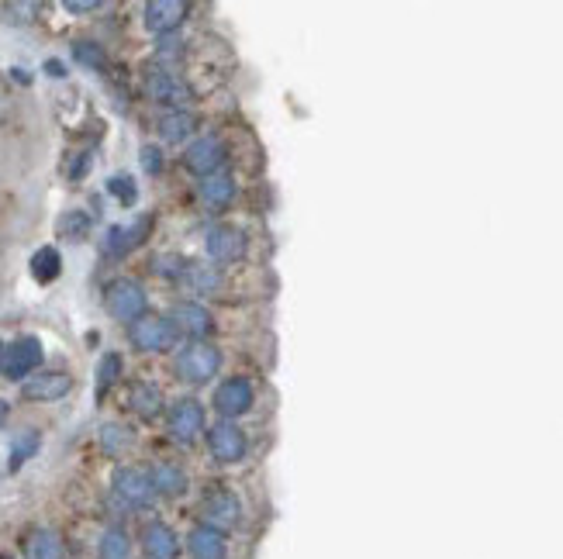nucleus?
Masks as SVG:
<instances>
[{
  "instance_id": "nucleus-1",
  "label": "nucleus",
  "mask_w": 563,
  "mask_h": 559,
  "mask_svg": "<svg viewBox=\"0 0 563 559\" xmlns=\"http://www.w3.org/2000/svg\"><path fill=\"white\" fill-rule=\"evenodd\" d=\"M218 366H222V352L208 346V342H194L177 356V373L190 384H208L218 373Z\"/></svg>"
},
{
  "instance_id": "nucleus-2",
  "label": "nucleus",
  "mask_w": 563,
  "mask_h": 559,
  "mask_svg": "<svg viewBox=\"0 0 563 559\" xmlns=\"http://www.w3.org/2000/svg\"><path fill=\"white\" fill-rule=\"evenodd\" d=\"M128 339H132V346L142 352H163L177 342V325L159 318V315H142L139 321H132Z\"/></svg>"
},
{
  "instance_id": "nucleus-3",
  "label": "nucleus",
  "mask_w": 563,
  "mask_h": 559,
  "mask_svg": "<svg viewBox=\"0 0 563 559\" xmlns=\"http://www.w3.org/2000/svg\"><path fill=\"white\" fill-rule=\"evenodd\" d=\"M104 304H108V315L118 321H139L146 315V290L135 280H114L104 294Z\"/></svg>"
},
{
  "instance_id": "nucleus-4",
  "label": "nucleus",
  "mask_w": 563,
  "mask_h": 559,
  "mask_svg": "<svg viewBox=\"0 0 563 559\" xmlns=\"http://www.w3.org/2000/svg\"><path fill=\"white\" fill-rule=\"evenodd\" d=\"M111 484H114V494H118L128 508H149L152 497H156L152 477L146 470H139V466H121V470L114 473Z\"/></svg>"
},
{
  "instance_id": "nucleus-5",
  "label": "nucleus",
  "mask_w": 563,
  "mask_h": 559,
  "mask_svg": "<svg viewBox=\"0 0 563 559\" xmlns=\"http://www.w3.org/2000/svg\"><path fill=\"white\" fill-rule=\"evenodd\" d=\"M201 515H204V525L218 528V532H228V528H235L242 522V501L225 487L211 490V494L204 497V504H201Z\"/></svg>"
},
{
  "instance_id": "nucleus-6",
  "label": "nucleus",
  "mask_w": 563,
  "mask_h": 559,
  "mask_svg": "<svg viewBox=\"0 0 563 559\" xmlns=\"http://www.w3.org/2000/svg\"><path fill=\"white\" fill-rule=\"evenodd\" d=\"M208 449L218 463H239V459L246 456V435H242L239 425H232V421H218L208 432Z\"/></svg>"
},
{
  "instance_id": "nucleus-7",
  "label": "nucleus",
  "mask_w": 563,
  "mask_h": 559,
  "mask_svg": "<svg viewBox=\"0 0 563 559\" xmlns=\"http://www.w3.org/2000/svg\"><path fill=\"white\" fill-rule=\"evenodd\" d=\"M38 363H42V342H38L35 335H25V339L11 342V349H7L4 373H7V380H25L28 373L38 370Z\"/></svg>"
},
{
  "instance_id": "nucleus-8",
  "label": "nucleus",
  "mask_w": 563,
  "mask_h": 559,
  "mask_svg": "<svg viewBox=\"0 0 563 559\" xmlns=\"http://www.w3.org/2000/svg\"><path fill=\"white\" fill-rule=\"evenodd\" d=\"M249 408H253V384H249V380L232 377V380H225V384L215 390V411L225 421L246 415Z\"/></svg>"
},
{
  "instance_id": "nucleus-9",
  "label": "nucleus",
  "mask_w": 563,
  "mask_h": 559,
  "mask_svg": "<svg viewBox=\"0 0 563 559\" xmlns=\"http://www.w3.org/2000/svg\"><path fill=\"white\" fill-rule=\"evenodd\" d=\"M184 163L190 173L201 176H215L218 166L225 163V145L215 139V135H204V139L190 142V149L184 152Z\"/></svg>"
},
{
  "instance_id": "nucleus-10",
  "label": "nucleus",
  "mask_w": 563,
  "mask_h": 559,
  "mask_svg": "<svg viewBox=\"0 0 563 559\" xmlns=\"http://www.w3.org/2000/svg\"><path fill=\"white\" fill-rule=\"evenodd\" d=\"M204 432V408L197 401H177L170 408V435L177 442H194Z\"/></svg>"
},
{
  "instance_id": "nucleus-11",
  "label": "nucleus",
  "mask_w": 563,
  "mask_h": 559,
  "mask_svg": "<svg viewBox=\"0 0 563 559\" xmlns=\"http://www.w3.org/2000/svg\"><path fill=\"white\" fill-rule=\"evenodd\" d=\"M142 553L146 559H180V539L166 522H149L142 528Z\"/></svg>"
},
{
  "instance_id": "nucleus-12",
  "label": "nucleus",
  "mask_w": 563,
  "mask_h": 559,
  "mask_svg": "<svg viewBox=\"0 0 563 559\" xmlns=\"http://www.w3.org/2000/svg\"><path fill=\"white\" fill-rule=\"evenodd\" d=\"M187 553L190 559H228L225 532H218L211 525H194L187 535Z\"/></svg>"
},
{
  "instance_id": "nucleus-13",
  "label": "nucleus",
  "mask_w": 563,
  "mask_h": 559,
  "mask_svg": "<svg viewBox=\"0 0 563 559\" xmlns=\"http://www.w3.org/2000/svg\"><path fill=\"white\" fill-rule=\"evenodd\" d=\"M246 252V235L232 225H215L208 232V256L218 263H235Z\"/></svg>"
},
{
  "instance_id": "nucleus-14",
  "label": "nucleus",
  "mask_w": 563,
  "mask_h": 559,
  "mask_svg": "<svg viewBox=\"0 0 563 559\" xmlns=\"http://www.w3.org/2000/svg\"><path fill=\"white\" fill-rule=\"evenodd\" d=\"M70 390H73V380L66 377V373L49 370V373H38V377L25 380L21 394H25L28 401H59V397H66Z\"/></svg>"
},
{
  "instance_id": "nucleus-15",
  "label": "nucleus",
  "mask_w": 563,
  "mask_h": 559,
  "mask_svg": "<svg viewBox=\"0 0 563 559\" xmlns=\"http://www.w3.org/2000/svg\"><path fill=\"white\" fill-rule=\"evenodd\" d=\"M146 90H149L152 101H163V104H184L190 97L187 83L170 70H149L146 73Z\"/></svg>"
},
{
  "instance_id": "nucleus-16",
  "label": "nucleus",
  "mask_w": 563,
  "mask_h": 559,
  "mask_svg": "<svg viewBox=\"0 0 563 559\" xmlns=\"http://www.w3.org/2000/svg\"><path fill=\"white\" fill-rule=\"evenodd\" d=\"M184 18H187V4H180V0H152V4H146V28L156 35L173 32Z\"/></svg>"
},
{
  "instance_id": "nucleus-17",
  "label": "nucleus",
  "mask_w": 563,
  "mask_h": 559,
  "mask_svg": "<svg viewBox=\"0 0 563 559\" xmlns=\"http://www.w3.org/2000/svg\"><path fill=\"white\" fill-rule=\"evenodd\" d=\"M149 228H152V218H139L135 225H128V228L114 225L108 232V239H104V252H108V256H125V252H132L135 245L146 239Z\"/></svg>"
},
{
  "instance_id": "nucleus-18",
  "label": "nucleus",
  "mask_w": 563,
  "mask_h": 559,
  "mask_svg": "<svg viewBox=\"0 0 563 559\" xmlns=\"http://www.w3.org/2000/svg\"><path fill=\"white\" fill-rule=\"evenodd\" d=\"M149 477H152L156 494H163V497H180L187 490V473L180 470L177 463H156L149 470Z\"/></svg>"
},
{
  "instance_id": "nucleus-19",
  "label": "nucleus",
  "mask_w": 563,
  "mask_h": 559,
  "mask_svg": "<svg viewBox=\"0 0 563 559\" xmlns=\"http://www.w3.org/2000/svg\"><path fill=\"white\" fill-rule=\"evenodd\" d=\"M173 321H177V332L197 335V339L211 332V315L201 308V304H190V301L177 304V308H173Z\"/></svg>"
},
{
  "instance_id": "nucleus-20",
  "label": "nucleus",
  "mask_w": 563,
  "mask_h": 559,
  "mask_svg": "<svg viewBox=\"0 0 563 559\" xmlns=\"http://www.w3.org/2000/svg\"><path fill=\"white\" fill-rule=\"evenodd\" d=\"M128 404H132L135 415L156 418L159 411H163V394H159L156 384H146V380H139V384H132V390H128Z\"/></svg>"
},
{
  "instance_id": "nucleus-21",
  "label": "nucleus",
  "mask_w": 563,
  "mask_h": 559,
  "mask_svg": "<svg viewBox=\"0 0 563 559\" xmlns=\"http://www.w3.org/2000/svg\"><path fill=\"white\" fill-rule=\"evenodd\" d=\"M28 559H66V542L52 528H38L28 539Z\"/></svg>"
},
{
  "instance_id": "nucleus-22",
  "label": "nucleus",
  "mask_w": 563,
  "mask_h": 559,
  "mask_svg": "<svg viewBox=\"0 0 563 559\" xmlns=\"http://www.w3.org/2000/svg\"><path fill=\"white\" fill-rule=\"evenodd\" d=\"M201 197L211 204V208H225V204H232V197H235V180L232 176H222V173L204 176Z\"/></svg>"
},
{
  "instance_id": "nucleus-23",
  "label": "nucleus",
  "mask_w": 563,
  "mask_h": 559,
  "mask_svg": "<svg viewBox=\"0 0 563 559\" xmlns=\"http://www.w3.org/2000/svg\"><path fill=\"white\" fill-rule=\"evenodd\" d=\"M194 114L190 111H170L159 118V135H163L166 142H184L190 132H194Z\"/></svg>"
},
{
  "instance_id": "nucleus-24",
  "label": "nucleus",
  "mask_w": 563,
  "mask_h": 559,
  "mask_svg": "<svg viewBox=\"0 0 563 559\" xmlns=\"http://www.w3.org/2000/svg\"><path fill=\"white\" fill-rule=\"evenodd\" d=\"M97 559H132V542L121 528H108L97 542Z\"/></svg>"
},
{
  "instance_id": "nucleus-25",
  "label": "nucleus",
  "mask_w": 563,
  "mask_h": 559,
  "mask_svg": "<svg viewBox=\"0 0 563 559\" xmlns=\"http://www.w3.org/2000/svg\"><path fill=\"white\" fill-rule=\"evenodd\" d=\"M59 270H63V259H59V252L52 245H45V249H38L32 256V277L38 283H52L59 277Z\"/></svg>"
},
{
  "instance_id": "nucleus-26",
  "label": "nucleus",
  "mask_w": 563,
  "mask_h": 559,
  "mask_svg": "<svg viewBox=\"0 0 563 559\" xmlns=\"http://www.w3.org/2000/svg\"><path fill=\"white\" fill-rule=\"evenodd\" d=\"M90 232V214L87 211H66L63 218H59V235L70 242H80L87 239Z\"/></svg>"
},
{
  "instance_id": "nucleus-27",
  "label": "nucleus",
  "mask_w": 563,
  "mask_h": 559,
  "mask_svg": "<svg viewBox=\"0 0 563 559\" xmlns=\"http://www.w3.org/2000/svg\"><path fill=\"white\" fill-rule=\"evenodd\" d=\"M128 446H132V432H128L125 425H104V432H101V449H104V453L121 456Z\"/></svg>"
},
{
  "instance_id": "nucleus-28",
  "label": "nucleus",
  "mask_w": 563,
  "mask_h": 559,
  "mask_svg": "<svg viewBox=\"0 0 563 559\" xmlns=\"http://www.w3.org/2000/svg\"><path fill=\"white\" fill-rule=\"evenodd\" d=\"M38 442H42V439H38V432H25V435H21V439L11 446V463H7V470H11V473L21 470V466H25L28 459L38 453Z\"/></svg>"
},
{
  "instance_id": "nucleus-29",
  "label": "nucleus",
  "mask_w": 563,
  "mask_h": 559,
  "mask_svg": "<svg viewBox=\"0 0 563 559\" xmlns=\"http://www.w3.org/2000/svg\"><path fill=\"white\" fill-rule=\"evenodd\" d=\"M184 277H187L190 287L201 290V294H211V290L218 287V270H211V266H197V263H190Z\"/></svg>"
},
{
  "instance_id": "nucleus-30",
  "label": "nucleus",
  "mask_w": 563,
  "mask_h": 559,
  "mask_svg": "<svg viewBox=\"0 0 563 559\" xmlns=\"http://www.w3.org/2000/svg\"><path fill=\"white\" fill-rule=\"evenodd\" d=\"M108 194L114 201H121L125 208H132L135 201H139V187H135L132 176H111L108 180Z\"/></svg>"
},
{
  "instance_id": "nucleus-31",
  "label": "nucleus",
  "mask_w": 563,
  "mask_h": 559,
  "mask_svg": "<svg viewBox=\"0 0 563 559\" xmlns=\"http://www.w3.org/2000/svg\"><path fill=\"white\" fill-rule=\"evenodd\" d=\"M121 366L125 363H121L118 352H108V356L101 359V366H97V394H104V390L121 377Z\"/></svg>"
},
{
  "instance_id": "nucleus-32",
  "label": "nucleus",
  "mask_w": 563,
  "mask_h": 559,
  "mask_svg": "<svg viewBox=\"0 0 563 559\" xmlns=\"http://www.w3.org/2000/svg\"><path fill=\"white\" fill-rule=\"evenodd\" d=\"M73 59L83 66H90V70H104L108 66V59H104V49L94 42H76L73 45Z\"/></svg>"
},
{
  "instance_id": "nucleus-33",
  "label": "nucleus",
  "mask_w": 563,
  "mask_h": 559,
  "mask_svg": "<svg viewBox=\"0 0 563 559\" xmlns=\"http://www.w3.org/2000/svg\"><path fill=\"white\" fill-rule=\"evenodd\" d=\"M142 170L152 173V176L163 170V152H159L156 145H146V149H142Z\"/></svg>"
},
{
  "instance_id": "nucleus-34",
  "label": "nucleus",
  "mask_w": 563,
  "mask_h": 559,
  "mask_svg": "<svg viewBox=\"0 0 563 559\" xmlns=\"http://www.w3.org/2000/svg\"><path fill=\"white\" fill-rule=\"evenodd\" d=\"M66 11H70V14H90V11H101V4H83V0H70V4H66Z\"/></svg>"
},
{
  "instance_id": "nucleus-35",
  "label": "nucleus",
  "mask_w": 563,
  "mask_h": 559,
  "mask_svg": "<svg viewBox=\"0 0 563 559\" xmlns=\"http://www.w3.org/2000/svg\"><path fill=\"white\" fill-rule=\"evenodd\" d=\"M45 70H49V76H66L63 63H56V59H49V63H45Z\"/></svg>"
},
{
  "instance_id": "nucleus-36",
  "label": "nucleus",
  "mask_w": 563,
  "mask_h": 559,
  "mask_svg": "<svg viewBox=\"0 0 563 559\" xmlns=\"http://www.w3.org/2000/svg\"><path fill=\"white\" fill-rule=\"evenodd\" d=\"M4 421H7V404L0 401V425H4Z\"/></svg>"
},
{
  "instance_id": "nucleus-37",
  "label": "nucleus",
  "mask_w": 563,
  "mask_h": 559,
  "mask_svg": "<svg viewBox=\"0 0 563 559\" xmlns=\"http://www.w3.org/2000/svg\"><path fill=\"white\" fill-rule=\"evenodd\" d=\"M0 356H7V349H4V346H0Z\"/></svg>"
},
{
  "instance_id": "nucleus-38",
  "label": "nucleus",
  "mask_w": 563,
  "mask_h": 559,
  "mask_svg": "<svg viewBox=\"0 0 563 559\" xmlns=\"http://www.w3.org/2000/svg\"><path fill=\"white\" fill-rule=\"evenodd\" d=\"M4 559H11V556H4Z\"/></svg>"
}]
</instances>
